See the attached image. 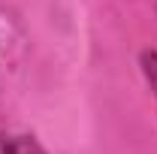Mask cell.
Wrapping results in <instances>:
<instances>
[{
  "mask_svg": "<svg viewBox=\"0 0 157 154\" xmlns=\"http://www.w3.org/2000/svg\"><path fill=\"white\" fill-rule=\"evenodd\" d=\"M0 154H48L30 133H0Z\"/></svg>",
  "mask_w": 157,
  "mask_h": 154,
  "instance_id": "1",
  "label": "cell"
},
{
  "mask_svg": "<svg viewBox=\"0 0 157 154\" xmlns=\"http://www.w3.org/2000/svg\"><path fill=\"white\" fill-rule=\"evenodd\" d=\"M139 70H142V76H145V82H148L151 94L157 97V52L145 48V52L139 55Z\"/></svg>",
  "mask_w": 157,
  "mask_h": 154,
  "instance_id": "2",
  "label": "cell"
}]
</instances>
